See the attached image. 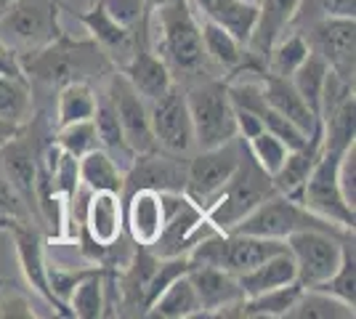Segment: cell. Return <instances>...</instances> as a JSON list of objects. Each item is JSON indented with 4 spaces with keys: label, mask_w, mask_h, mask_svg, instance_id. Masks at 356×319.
<instances>
[{
    "label": "cell",
    "mask_w": 356,
    "mask_h": 319,
    "mask_svg": "<svg viewBox=\"0 0 356 319\" xmlns=\"http://www.w3.org/2000/svg\"><path fill=\"white\" fill-rule=\"evenodd\" d=\"M106 99L115 106V115L120 120V128L125 133V141L131 144L136 154L157 152V141L152 133V122H149V106L147 101L136 93V88L125 80L122 72H112L106 77Z\"/></svg>",
    "instance_id": "cell-13"
},
{
    "label": "cell",
    "mask_w": 356,
    "mask_h": 319,
    "mask_svg": "<svg viewBox=\"0 0 356 319\" xmlns=\"http://www.w3.org/2000/svg\"><path fill=\"white\" fill-rule=\"evenodd\" d=\"M144 317L154 319H192L200 317V298L194 290L189 272L176 277L168 288L154 298V304L147 309Z\"/></svg>",
    "instance_id": "cell-27"
},
{
    "label": "cell",
    "mask_w": 356,
    "mask_h": 319,
    "mask_svg": "<svg viewBox=\"0 0 356 319\" xmlns=\"http://www.w3.org/2000/svg\"><path fill=\"white\" fill-rule=\"evenodd\" d=\"M210 234H216V229L208 221L205 211L194 199L181 195L176 208L168 213L160 237L149 245V250L157 259H181V256H189L194 245L202 243Z\"/></svg>",
    "instance_id": "cell-12"
},
{
    "label": "cell",
    "mask_w": 356,
    "mask_h": 319,
    "mask_svg": "<svg viewBox=\"0 0 356 319\" xmlns=\"http://www.w3.org/2000/svg\"><path fill=\"white\" fill-rule=\"evenodd\" d=\"M70 317L77 319H99L104 317V269L93 266L67 298Z\"/></svg>",
    "instance_id": "cell-31"
},
{
    "label": "cell",
    "mask_w": 356,
    "mask_h": 319,
    "mask_svg": "<svg viewBox=\"0 0 356 319\" xmlns=\"http://www.w3.org/2000/svg\"><path fill=\"white\" fill-rule=\"evenodd\" d=\"M234 117H237V136L239 138H252L264 131V122L255 112H248V109H234Z\"/></svg>",
    "instance_id": "cell-45"
},
{
    "label": "cell",
    "mask_w": 356,
    "mask_h": 319,
    "mask_svg": "<svg viewBox=\"0 0 356 319\" xmlns=\"http://www.w3.org/2000/svg\"><path fill=\"white\" fill-rule=\"evenodd\" d=\"M22 69L30 80L32 91H59L70 83H99L115 72L112 61L99 48L93 38L74 40L67 32H61L56 40H51L40 51H32L19 56Z\"/></svg>",
    "instance_id": "cell-2"
},
{
    "label": "cell",
    "mask_w": 356,
    "mask_h": 319,
    "mask_svg": "<svg viewBox=\"0 0 356 319\" xmlns=\"http://www.w3.org/2000/svg\"><path fill=\"white\" fill-rule=\"evenodd\" d=\"M356 311L348 304L327 295L322 290L303 288L298 293L296 304L290 306L287 319H354Z\"/></svg>",
    "instance_id": "cell-33"
},
{
    "label": "cell",
    "mask_w": 356,
    "mask_h": 319,
    "mask_svg": "<svg viewBox=\"0 0 356 319\" xmlns=\"http://www.w3.org/2000/svg\"><path fill=\"white\" fill-rule=\"evenodd\" d=\"M327 72H330V67L325 64V59L316 56L312 51V54L306 56V61L290 75V83L296 85V91L300 93V99L309 104V109H312L316 117L322 115V93H325Z\"/></svg>",
    "instance_id": "cell-36"
},
{
    "label": "cell",
    "mask_w": 356,
    "mask_h": 319,
    "mask_svg": "<svg viewBox=\"0 0 356 319\" xmlns=\"http://www.w3.org/2000/svg\"><path fill=\"white\" fill-rule=\"evenodd\" d=\"M102 6L118 19L120 24L136 30L138 40H149V35H147L149 16H147V11H144V0H102Z\"/></svg>",
    "instance_id": "cell-42"
},
{
    "label": "cell",
    "mask_w": 356,
    "mask_h": 319,
    "mask_svg": "<svg viewBox=\"0 0 356 319\" xmlns=\"http://www.w3.org/2000/svg\"><path fill=\"white\" fill-rule=\"evenodd\" d=\"M54 141L59 144L64 152L74 154V157L88 154L90 149H96V147H99V136H96L93 117H90V120L70 122V125H61V128H56Z\"/></svg>",
    "instance_id": "cell-39"
},
{
    "label": "cell",
    "mask_w": 356,
    "mask_h": 319,
    "mask_svg": "<svg viewBox=\"0 0 356 319\" xmlns=\"http://www.w3.org/2000/svg\"><path fill=\"white\" fill-rule=\"evenodd\" d=\"M186 91V106L194 128V144L200 149H213L237 136V117L229 96V80L223 77H202Z\"/></svg>",
    "instance_id": "cell-4"
},
{
    "label": "cell",
    "mask_w": 356,
    "mask_h": 319,
    "mask_svg": "<svg viewBox=\"0 0 356 319\" xmlns=\"http://www.w3.org/2000/svg\"><path fill=\"white\" fill-rule=\"evenodd\" d=\"M56 93V128L93 117L99 93L93 91L90 83H70Z\"/></svg>",
    "instance_id": "cell-35"
},
{
    "label": "cell",
    "mask_w": 356,
    "mask_h": 319,
    "mask_svg": "<svg viewBox=\"0 0 356 319\" xmlns=\"http://www.w3.org/2000/svg\"><path fill=\"white\" fill-rule=\"evenodd\" d=\"M338 181H341V192L346 202L356 208V144L343 152L341 165H338Z\"/></svg>",
    "instance_id": "cell-44"
},
{
    "label": "cell",
    "mask_w": 356,
    "mask_h": 319,
    "mask_svg": "<svg viewBox=\"0 0 356 319\" xmlns=\"http://www.w3.org/2000/svg\"><path fill=\"white\" fill-rule=\"evenodd\" d=\"M343 152H327L322 149V157L316 160L314 170L303 183L300 195L296 202L319 218H325L330 224L341 229L354 231L356 227V208H351L341 192V181H338V165H341Z\"/></svg>",
    "instance_id": "cell-7"
},
{
    "label": "cell",
    "mask_w": 356,
    "mask_h": 319,
    "mask_svg": "<svg viewBox=\"0 0 356 319\" xmlns=\"http://www.w3.org/2000/svg\"><path fill=\"white\" fill-rule=\"evenodd\" d=\"M237 282L242 293H245V298L284 288V285H293V282H298L296 261L290 256V250H280V253L268 256L266 261H261L258 266H252L250 272L239 274Z\"/></svg>",
    "instance_id": "cell-24"
},
{
    "label": "cell",
    "mask_w": 356,
    "mask_h": 319,
    "mask_svg": "<svg viewBox=\"0 0 356 319\" xmlns=\"http://www.w3.org/2000/svg\"><path fill=\"white\" fill-rule=\"evenodd\" d=\"M149 104H152L149 106V122H152L157 149L184 157L194 147V128L184 85L173 83L160 99H154Z\"/></svg>",
    "instance_id": "cell-11"
},
{
    "label": "cell",
    "mask_w": 356,
    "mask_h": 319,
    "mask_svg": "<svg viewBox=\"0 0 356 319\" xmlns=\"http://www.w3.org/2000/svg\"><path fill=\"white\" fill-rule=\"evenodd\" d=\"M147 35L152 51L165 61L178 85H192L202 75L210 77V59L202 46L200 19L189 0H176L149 14Z\"/></svg>",
    "instance_id": "cell-1"
},
{
    "label": "cell",
    "mask_w": 356,
    "mask_h": 319,
    "mask_svg": "<svg viewBox=\"0 0 356 319\" xmlns=\"http://www.w3.org/2000/svg\"><path fill=\"white\" fill-rule=\"evenodd\" d=\"M250 3H261V0H250Z\"/></svg>",
    "instance_id": "cell-51"
},
{
    "label": "cell",
    "mask_w": 356,
    "mask_h": 319,
    "mask_svg": "<svg viewBox=\"0 0 356 319\" xmlns=\"http://www.w3.org/2000/svg\"><path fill=\"white\" fill-rule=\"evenodd\" d=\"M189 279L200 298V317H229L232 309L245 298L237 277L223 269L192 266Z\"/></svg>",
    "instance_id": "cell-19"
},
{
    "label": "cell",
    "mask_w": 356,
    "mask_h": 319,
    "mask_svg": "<svg viewBox=\"0 0 356 319\" xmlns=\"http://www.w3.org/2000/svg\"><path fill=\"white\" fill-rule=\"evenodd\" d=\"M200 32H202V46H205V54H208L210 64H216L218 69L229 72L226 80H234V77L245 69L248 48L205 14H202V22H200Z\"/></svg>",
    "instance_id": "cell-25"
},
{
    "label": "cell",
    "mask_w": 356,
    "mask_h": 319,
    "mask_svg": "<svg viewBox=\"0 0 356 319\" xmlns=\"http://www.w3.org/2000/svg\"><path fill=\"white\" fill-rule=\"evenodd\" d=\"M303 290L300 282H293V285H284V288L268 290V293H261V295H252V298H242L229 317H239V319H280L287 317L290 306L296 304L298 293Z\"/></svg>",
    "instance_id": "cell-29"
},
{
    "label": "cell",
    "mask_w": 356,
    "mask_h": 319,
    "mask_svg": "<svg viewBox=\"0 0 356 319\" xmlns=\"http://www.w3.org/2000/svg\"><path fill=\"white\" fill-rule=\"evenodd\" d=\"M14 240L16 259H19V269L24 274V282L32 293H38L45 304L54 309V314L70 317V311L54 298V293L48 288V277H45V234L40 227L35 224H19L11 231Z\"/></svg>",
    "instance_id": "cell-17"
},
{
    "label": "cell",
    "mask_w": 356,
    "mask_h": 319,
    "mask_svg": "<svg viewBox=\"0 0 356 319\" xmlns=\"http://www.w3.org/2000/svg\"><path fill=\"white\" fill-rule=\"evenodd\" d=\"M194 3H197V8H200V11H205V8L210 6V0H194Z\"/></svg>",
    "instance_id": "cell-49"
},
{
    "label": "cell",
    "mask_w": 356,
    "mask_h": 319,
    "mask_svg": "<svg viewBox=\"0 0 356 319\" xmlns=\"http://www.w3.org/2000/svg\"><path fill=\"white\" fill-rule=\"evenodd\" d=\"M38 311L30 304V295L22 285L0 279V319H35Z\"/></svg>",
    "instance_id": "cell-41"
},
{
    "label": "cell",
    "mask_w": 356,
    "mask_h": 319,
    "mask_svg": "<svg viewBox=\"0 0 356 319\" xmlns=\"http://www.w3.org/2000/svg\"><path fill=\"white\" fill-rule=\"evenodd\" d=\"M122 221H125V234L134 245L154 243L163 231L168 213H165L163 192L154 189H136L122 197Z\"/></svg>",
    "instance_id": "cell-18"
},
{
    "label": "cell",
    "mask_w": 356,
    "mask_h": 319,
    "mask_svg": "<svg viewBox=\"0 0 356 319\" xmlns=\"http://www.w3.org/2000/svg\"><path fill=\"white\" fill-rule=\"evenodd\" d=\"M170 3H176V0H144V11H147V16H149L152 11H157V8H163V6H170Z\"/></svg>",
    "instance_id": "cell-48"
},
{
    "label": "cell",
    "mask_w": 356,
    "mask_h": 319,
    "mask_svg": "<svg viewBox=\"0 0 356 319\" xmlns=\"http://www.w3.org/2000/svg\"><path fill=\"white\" fill-rule=\"evenodd\" d=\"M0 77H24V69H22V61H19V54L14 48H8L3 40H0Z\"/></svg>",
    "instance_id": "cell-46"
},
{
    "label": "cell",
    "mask_w": 356,
    "mask_h": 319,
    "mask_svg": "<svg viewBox=\"0 0 356 319\" xmlns=\"http://www.w3.org/2000/svg\"><path fill=\"white\" fill-rule=\"evenodd\" d=\"M298 32L306 38L314 54L325 59L330 72L346 83H356V19H319Z\"/></svg>",
    "instance_id": "cell-10"
},
{
    "label": "cell",
    "mask_w": 356,
    "mask_h": 319,
    "mask_svg": "<svg viewBox=\"0 0 356 319\" xmlns=\"http://www.w3.org/2000/svg\"><path fill=\"white\" fill-rule=\"evenodd\" d=\"M271 195H277L271 176L252 160V154L248 152V144H245V152H242V160H239L234 176L223 183V189L216 197L210 199L205 215L216 231H232L248 213L255 211Z\"/></svg>",
    "instance_id": "cell-3"
},
{
    "label": "cell",
    "mask_w": 356,
    "mask_h": 319,
    "mask_svg": "<svg viewBox=\"0 0 356 319\" xmlns=\"http://www.w3.org/2000/svg\"><path fill=\"white\" fill-rule=\"evenodd\" d=\"M35 115V91L24 77H0V120L22 128Z\"/></svg>",
    "instance_id": "cell-32"
},
{
    "label": "cell",
    "mask_w": 356,
    "mask_h": 319,
    "mask_svg": "<svg viewBox=\"0 0 356 319\" xmlns=\"http://www.w3.org/2000/svg\"><path fill=\"white\" fill-rule=\"evenodd\" d=\"M245 144H248V152L252 154V160L264 167L268 176H274V173L282 167L284 157L290 152V149L284 147V141H280L274 133H268L266 128H264L258 136L248 138Z\"/></svg>",
    "instance_id": "cell-40"
},
{
    "label": "cell",
    "mask_w": 356,
    "mask_h": 319,
    "mask_svg": "<svg viewBox=\"0 0 356 319\" xmlns=\"http://www.w3.org/2000/svg\"><path fill=\"white\" fill-rule=\"evenodd\" d=\"M319 157H322V122L314 128L312 136H309V141H306L303 147H298V149H290V152H287L282 167L271 176L274 189H277L280 195H284V197L296 199L298 195H300V189H303V183H306L309 173L314 170V165H316Z\"/></svg>",
    "instance_id": "cell-22"
},
{
    "label": "cell",
    "mask_w": 356,
    "mask_h": 319,
    "mask_svg": "<svg viewBox=\"0 0 356 319\" xmlns=\"http://www.w3.org/2000/svg\"><path fill=\"white\" fill-rule=\"evenodd\" d=\"M210 16L216 24H221L232 38H237L242 46L248 48L250 35L258 22V3L250 0H210V6L202 11Z\"/></svg>",
    "instance_id": "cell-28"
},
{
    "label": "cell",
    "mask_w": 356,
    "mask_h": 319,
    "mask_svg": "<svg viewBox=\"0 0 356 319\" xmlns=\"http://www.w3.org/2000/svg\"><path fill=\"white\" fill-rule=\"evenodd\" d=\"M61 11L59 0H11L0 14V40L19 56L40 51L64 32Z\"/></svg>",
    "instance_id": "cell-5"
},
{
    "label": "cell",
    "mask_w": 356,
    "mask_h": 319,
    "mask_svg": "<svg viewBox=\"0 0 356 319\" xmlns=\"http://www.w3.org/2000/svg\"><path fill=\"white\" fill-rule=\"evenodd\" d=\"M125 75V80L131 83L136 88V93L144 99V101H154V99H160L176 80L170 75V69L165 67V61L152 51L147 40H141L138 46H136L134 56L131 61L118 69Z\"/></svg>",
    "instance_id": "cell-20"
},
{
    "label": "cell",
    "mask_w": 356,
    "mask_h": 319,
    "mask_svg": "<svg viewBox=\"0 0 356 319\" xmlns=\"http://www.w3.org/2000/svg\"><path fill=\"white\" fill-rule=\"evenodd\" d=\"M300 229H322V231H338V234H354L348 229H341L330 224L325 218L309 213L300 202L284 197V195H271L264 199L252 213H248L232 231L237 234H250V237H264V240H287Z\"/></svg>",
    "instance_id": "cell-6"
},
{
    "label": "cell",
    "mask_w": 356,
    "mask_h": 319,
    "mask_svg": "<svg viewBox=\"0 0 356 319\" xmlns=\"http://www.w3.org/2000/svg\"><path fill=\"white\" fill-rule=\"evenodd\" d=\"M354 234H338V231H322V229H300L290 234L284 243L296 261L298 282L303 288H316L330 279L343 256V243Z\"/></svg>",
    "instance_id": "cell-8"
},
{
    "label": "cell",
    "mask_w": 356,
    "mask_h": 319,
    "mask_svg": "<svg viewBox=\"0 0 356 319\" xmlns=\"http://www.w3.org/2000/svg\"><path fill=\"white\" fill-rule=\"evenodd\" d=\"M300 0H261L258 3V22L248 43V61L245 69L239 75H264L266 72L268 51L274 46V40L290 27V19L296 14Z\"/></svg>",
    "instance_id": "cell-16"
},
{
    "label": "cell",
    "mask_w": 356,
    "mask_h": 319,
    "mask_svg": "<svg viewBox=\"0 0 356 319\" xmlns=\"http://www.w3.org/2000/svg\"><path fill=\"white\" fill-rule=\"evenodd\" d=\"M51 183H54V189H56L67 202H72V197L77 195V189L83 186V183H80V160H77L74 154L61 149L59 160H56V165L51 170Z\"/></svg>",
    "instance_id": "cell-43"
},
{
    "label": "cell",
    "mask_w": 356,
    "mask_h": 319,
    "mask_svg": "<svg viewBox=\"0 0 356 319\" xmlns=\"http://www.w3.org/2000/svg\"><path fill=\"white\" fill-rule=\"evenodd\" d=\"M93 125H96L99 147H102V149H104V152L118 163L120 170L125 173L128 167L134 165L136 152L131 149V144L125 141V133H122L118 115H115V106H112V101L106 99V93H102V96H99V101H96Z\"/></svg>",
    "instance_id": "cell-26"
},
{
    "label": "cell",
    "mask_w": 356,
    "mask_h": 319,
    "mask_svg": "<svg viewBox=\"0 0 356 319\" xmlns=\"http://www.w3.org/2000/svg\"><path fill=\"white\" fill-rule=\"evenodd\" d=\"M314 290H322V293H327V295H332V298H338V301L348 304L351 309H356V245H354V237L343 243V256H341V263H338L335 274H332L330 279H325L322 285H316Z\"/></svg>",
    "instance_id": "cell-37"
},
{
    "label": "cell",
    "mask_w": 356,
    "mask_h": 319,
    "mask_svg": "<svg viewBox=\"0 0 356 319\" xmlns=\"http://www.w3.org/2000/svg\"><path fill=\"white\" fill-rule=\"evenodd\" d=\"M186 186V160L168 152L136 154L134 165L125 170L122 197L136 189H154V192H184Z\"/></svg>",
    "instance_id": "cell-15"
},
{
    "label": "cell",
    "mask_w": 356,
    "mask_h": 319,
    "mask_svg": "<svg viewBox=\"0 0 356 319\" xmlns=\"http://www.w3.org/2000/svg\"><path fill=\"white\" fill-rule=\"evenodd\" d=\"M356 19V0H300L287 30H303L319 19Z\"/></svg>",
    "instance_id": "cell-38"
},
{
    "label": "cell",
    "mask_w": 356,
    "mask_h": 319,
    "mask_svg": "<svg viewBox=\"0 0 356 319\" xmlns=\"http://www.w3.org/2000/svg\"><path fill=\"white\" fill-rule=\"evenodd\" d=\"M77 160H80V183L86 189H90V192H115V195H122L125 173L120 170L118 163L102 147L90 149L88 154H83Z\"/></svg>",
    "instance_id": "cell-30"
},
{
    "label": "cell",
    "mask_w": 356,
    "mask_h": 319,
    "mask_svg": "<svg viewBox=\"0 0 356 319\" xmlns=\"http://www.w3.org/2000/svg\"><path fill=\"white\" fill-rule=\"evenodd\" d=\"M312 54V48L306 43V38L298 30H284L274 46L268 51L266 59V72L277 77H290L298 67L306 61V56Z\"/></svg>",
    "instance_id": "cell-34"
},
{
    "label": "cell",
    "mask_w": 356,
    "mask_h": 319,
    "mask_svg": "<svg viewBox=\"0 0 356 319\" xmlns=\"http://www.w3.org/2000/svg\"><path fill=\"white\" fill-rule=\"evenodd\" d=\"M93 243L112 245L125 234L122 221V195L115 192H90L86 213H83V229Z\"/></svg>",
    "instance_id": "cell-21"
},
{
    "label": "cell",
    "mask_w": 356,
    "mask_h": 319,
    "mask_svg": "<svg viewBox=\"0 0 356 319\" xmlns=\"http://www.w3.org/2000/svg\"><path fill=\"white\" fill-rule=\"evenodd\" d=\"M64 11H70V8L64 6ZM70 14L90 32V38L99 43V48L106 54V59L112 61L115 69H122L134 56L136 46L141 43L136 30L120 24L118 19L102 6V0H96L88 11H70Z\"/></svg>",
    "instance_id": "cell-14"
},
{
    "label": "cell",
    "mask_w": 356,
    "mask_h": 319,
    "mask_svg": "<svg viewBox=\"0 0 356 319\" xmlns=\"http://www.w3.org/2000/svg\"><path fill=\"white\" fill-rule=\"evenodd\" d=\"M8 3H11V0H0V14H3L6 8H8Z\"/></svg>",
    "instance_id": "cell-50"
},
{
    "label": "cell",
    "mask_w": 356,
    "mask_h": 319,
    "mask_svg": "<svg viewBox=\"0 0 356 319\" xmlns=\"http://www.w3.org/2000/svg\"><path fill=\"white\" fill-rule=\"evenodd\" d=\"M16 131H19L16 125H11V122H6V120H0V144H3V141H8V138L16 133Z\"/></svg>",
    "instance_id": "cell-47"
},
{
    "label": "cell",
    "mask_w": 356,
    "mask_h": 319,
    "mask_svg": "<svg viewBox=\"0 0 356 319\" xmlns=\"http://www.w3.org/2000/svg\"><path fill=\"white\" fill-rule=\"evenodd\" d=\"M261 93L274 112H280L282 117L290 122H296L303 133H312L314 128L319 125V117L314 115L309 104L300 99V93L296 91V85L290 83V77H277L264 72L261 75Z\"/></svg>",
    "instance_id": "cell-23"
},
{
    "label": "cell",
    "mask_w": 356,
    "mask_h": 319,
    "mask_svg": "<svg viewBox=\"0 0 356 319\" xmlns=\"http://www.w3.org/2000/svg\"><path fill=\"white\" fill-rule=\"evenodd\" d=\"M245 152V138L234 136L221 147L213 149H200L197 157L186 160V186L184 195L194 199L202 211L210 205V199L223 189V183L229 181L237 170L239 160Z\"/></svg>",
    "instance_id": "cell-9"
}]
</instances>
